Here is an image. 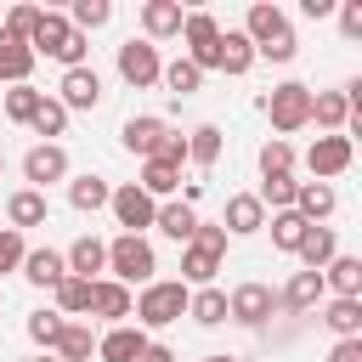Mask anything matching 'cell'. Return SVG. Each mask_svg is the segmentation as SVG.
I'll return each mask as SVG.
<instances>
[{"label": "cell", "mask_w": 362, "mask_h": 362, "mask_svg": "<svg viewBox=\"0 0 362 362\" xmlns=\"http://www.w3.org/2000/svg\"><path fill=\"white\" fill-rule=\"evenodd\" d=\"M322 288H334V300H362V260L356 255H334L322 266Z\"/></svg>", "instance_id": "cell-17"}, {"label": "cell", "mask_w": 362, "mask_h": 362, "mask_svg": "<svg viewBox=\"0 0 362 362\" xmlns=\"http://www.w3.org/2000/svg\"><path fill=\"white\" fill-rule=\"evenodd\" d=\"M294 187H300L294 175H260V192L255 198L272 204V215H277V209H294Z\"/></svg>", "instance_id": "cell-39"}, {"label": "cell", "mask_w": 362, "mask_h": 362, "mask_svg": "<svg viewBox=\"0 0 362 362\" xmlns=\"http://www.w3.org/2000/svg\"><path fill=\"white\" fill-rule=\"evenodd\" d=\"M45 192H34V187H23V192H11L6 198V221H11V232H23V226H45Z\"/></svg>", "instance_id": "cell-23"}, {"label": "cell", "mask_w": 362, "mask_h": 362, "mask_svg": "<svg viewBox=\"0 0 362 362\" xmlns=\"http://www.w3.org/2000/svg\"><path fill=\"white\" fill-rule=\"evenodd\" d=\"M62 175H68V153H62L57 141H40V147L23 153V181H28L34 192H45V187L62 181Z\"/></svg>", "instance_id": "cell-12"}, {"label": "cell", "mask_w": 362, "mask_h": 362, "mask_svg": "<svg viewBox=\"0 0 362 362\" xmlns=\"http://www.w3.org/2000/svg\"><path fill=\"white\" fill-rule=\"evenodd\" d=\"M294 255H300V266H305V272H322V266L339 255V243H334V232H328V226H311V232H305V243H300Z\"/></svg>", "instance_id": "cell-31"}, {"label": "cell", "mask_w": 362, "mask_h": 362, "mask_svg": "<svg viewBox=\"0 0 362 362\" xmlns=\"http://www.w3.org/2000/svg\"><path fill=\"white\" fill-rule=\"evenodd\" d=\"M311 119H317L328 136H345L351 107H345V96H339V90H311Z\"/></svg>", "instance_id": "cell-24"}, {"label": "cell", "mask_w": 362, "mask_h": 362, "mask_svg": "<svg viewBox=\"0 0 362 362\" xmlns=\"http://www.w3.org/2000/svg\"><path fill=\"white\" fill-rule=\"evenodd\" d=\"M181 0H147L141 6V28H147V40H170V34H181Z\"/></svg>", "instance_id": "cell-22"}, {"label": "cell", "mask_w": 362, "mask_h": 362, "mask_svg": "<svg viewBox=\"0 0 362 362\" xmlns=\"http://www.w3.org/2000/svg\"><path fill=\"white\" fill-rule=\"evenodd\" d=\"M68 260V277H85V283H96V272H107V243L102 238H74V249L62 255Z\"/></svg>", "instance_id": "cell-16"}, {"label": "cell", "mask_w": 362, "mask_h": 362, "mask_svg": "<svg viewBox=\"0 0 362 362\" xmlns=\"http://www.w3.org/2000/svg\"><path fill=\"white\" fill-rule=\"evenodd\" d=\"M351 158H356L351 136H317V141H311V153H305V164H311V175H317V181L345 175V170H351Z\"/></svg>", "instance_id": "cell-11"}, {"label": "cell", "mask_w": 362, "mask_h": 362, "mask_svg": "<svg viewBox=\"0 0 362 362\" xmlns=\"http://www.w3.org/2000/svg\"><path fill=\"white\" fill-rule=\"evenodd\" d=\"M0 170H6V153H0Z\"/></svg>", "instance_id": "cell-55"}, {"label": "cell", "mask_w": 362, "mask_h": 362, "mask_svg": "<svg viewBox=\"0 0 362 362\" xmlns=\"http://www.w3.org/2000/svg\"><path fill=\"white\" fill-rule=\"evenodd\" d=\"M204 362H238V356H204Z\"/></svg>", "instance_id": "cell-53"}, {"label": "cell", "mask_w": 362, "mask_h": 362, "mask_svg": "<svg viewBox=\"0 0 362 362\" xmlns=\"http://www.w3.org/2000/svg\"><path fill=\"white\" fill-rule=\"evenodd\" d=\"M153 158H164V164H175V170H181V164H187V136H175V130H170V136H164V147H158Z\"/></svg>", "instance_id": "cell-49"}, {"label": "cell", "mask_w": 362, "mask_h": 362, "mask_svg": "<svg viewBox=\"0 0 362 362\" xmlns=\"http://www.w3.org/2000/svg\"><path fill=\"white\" fill-rule=\"evenodd\" d=\"M23 277H28L34 288H57V283L68 277V260H62L57 249H28V255H23Z\"/></svg>", "instance_id": "cell-21"}, {"label": "cell", "mask_w": 362, "mask_h": 362, "mask_svg": "<svg viewBox=\"0 0 362 362\" xmlns=\"http://www.w3.org/2000/svg\"><path fill=\"white\" fill-rule=\"evenodd\" d=\"M107 198H113V187H107L102 175H79V181H68V204H74V209H85V215L107 209Z\"/></svg>", "instance_id": "cell-30"}, {"label": "cell", "mask_w": 362, "mask_h": 362, "mask_svg": "<svg viewBox=\"0 0 362 362\" xmlns=\"http://www.w3.org/2000/svg\"><path fill=\"white\" fill-rule=\"evenodd\" d=\"M300 11H305V17H328V11H334V0H300Z\"/></svg>", "instance_id": "cell-52"}, {"label": "cell", "mask_w": 362, "mask_h": 362, "mask_svg": "<svg viewBox=\"0 0 362 362\" xmlns=\"http://www.w3.org/2000/svg\"><path fill=\"white\" fill-rule=\"evenodd\" d=\"M226 238H249V232H260L266 226V204L255 198V192H232L226 198Z\"/></svg>", "instance_id": "cell-14"}, {"label": "cell", "mask_w": 362, "mask_h": 362, "mask_svg": "<svg viewBox=\"0 0 362 362\" xmlns=\"http://www.w3.org/2000/svg\"><path fill=\"white\" fill-rule=\"evenodd\" d=\"M322 322H328L339 339H362V300H328V305H322Z\"/></svg>", "instance_id": "cell-33"}, {"label": "cell", "mask_w": 362, "mask_h": 362, "mask_svg": "<svg viewBox=\"0 0 362 362\" xmlns=\"http://www.w3.org/2000/svg\"><path fill=\"white\" fill-rule=\"evenodd\" d=\"M136 187L158 204V198H170V192L181 187V170H175V164H164V158H141V181H136Z\"/></svg>", "instance_id": "cell-27"}, {"label": "cell", "mask_w": 362, "mask_h": 362, "mask_svg": "<svg viewBox=\"0 0 362 362\" xmlns=\"http://www.w3.org/2000/svg\"><path fill=\"white\" fill-rule=\"evenodd\" d=\"M34 74V51L23 40H0V85H28Z\"/></svg>", "instance_id": "cell-29"}, {"label": "cell", "mask_w": 362, "mask_h": 362, "mask_svg": "<svg viewBox=\"0 0 362 362\" xmlns=\"http://www.w3.org/2000/svg\"><path fill=\"white\" fill-rule=\"evenodd\" d=\"M28 51L34 57H57L62 68H85V51H90V40L62 17V11H40V23H34V34H28Z\"/></svg>", "instance_id": "cell-1"}, {"label": "cell", "mask_w": 362, "mask_h": 362, "mask_svg": "<svg viewBox=\"0 0 362 362\" xmlns=\"http://www.w3.org/2000/svg\"><path fill=\"white\" fill-rule=\"evenodd\" d=\"M28 130H34V136H45V141H51V136H62V130H68V107H62L57 96H40V107H34Z\"/></svg>", "instance_id": "cell-36"}, {"label": "cell", "mask_w": 362, "mask_h": 362, "mask_svg": "<svg viewBox=\"0 0 362 362\" xmlns=\"http://www.w3.org/2000/svg\"><path fill=\"white\" fill-rule=\"evenodd\" d=\"M272 311H277V294H272L266 283H238V288L226 294V317L243 322V328H260Z\"/></svg>", "instance_id": "cell-9"}, {"label": "cell", "mask_w": 362, "mask_h": 362, "mask_svg": "<svg viewBox=\"0 0 362 362\" xmlns=\"http://www.w3.org/2000/svg\"><path fill=\"white\" fill-rule=\"evenodd\" d=\"M164 136H170V124H164L158 113H130V119L119 124V141H124V153H136V158H153V153L164 147Z\"/></svg>", "instance_id": "cell-10"}, {"label": "cell", "mask_w": 362, "mask_h": 362, "mask_svg": "<svg viewBox=\"0 0 362 362\" xmlns=\"http://www.w3.org/2000/svg\"><path fill=\"white\" fill-rule=\"evenodd\" d=\"M57 90H62V96H57L62 107H96V102H102V74H96L90 62H85V68H68Z\"/></svg>", "instance_id": "cell-13"}, {"label": "cell", "mask_w": 362, "mask_h": 362, "mask_svg": "<svg viewBox=\"0 0 362 362\" xmlns=\"http://www.w3.org/2000/svg\"><path fill=\"white\" fill-rule=\"evenodd\" d=\"M57 311H62V317L90 311V283H85V277H62V283H57Z\"/></svg>", "instance_id": "cell-40"}, {"label": "cell", "mask_w": 362, "mask_h": 362, "mask_svg": "<svg viewBox=\"0 0 362 362\" xmlns=\"http://www.w3.org/2000/svg\"><path fill=\"white\" fill-rule=\"evenodd\" d=\"M90 317H130V288L113 277H96L90 283Z\"/></svg>", "instance_id": "cell-26"}, {"label": "cell", "mask_w": 362, "mask_h": 362, "mask_svg": "<svg viewBox=\"0 0 362 362\" xmlns=\"http://www.w3.org/2000/svg\"><path fill=\"white\" fill-rule=\"evenodd\" d=\"M34 23H40V6H11V11H6V28H0V40H23V45H28Z\"/></svg>", "instance_id": "cell-44"}, {"label": "cell", "mask_w": 362, "mask_h": 362, "mask_svg": "<svg viewBox=\"0 0 362 362\" xmlns=\"http://www.w3.org/2000/svg\"><path fill=\"white\" fill-rule=\"evenodd\" d=\"M136 362H175V351H170V345H153V339H147V351H141Z\"/></svg>", "instance_id": "cell-51"}, {"label": "cell", "mask_w": 362, "mask_h": 362, "mask_svg": "<svg viewBox=\"0 0 362 362\" xmlns=\"http://www.w3.org/2000/svg\"><path fill=\"white\" fill-rule=\"evenodd\" d=\"M158 79H164V85H170L175 96H192V90L204 85V74H198V68H192L187 57H175V62H164V68H158Z\"/></svg>", "instance_id": "cell-37"}, {"label": "cell", "mask_w": 362, "mask_h": 362, "mask_svg": "<svg viewBox=\"0 0 362 362\" xmlns=\"http://www.w3.org/2000/svg\"><path fill=\"white\" fill-rule=\"evenodd\" d=\"M187 317L192 322H204V328H215V322H226V288H198L192 300H187Z\"/></svg>", "instance_id": "cell-34"}, {"label": "cell", "mask_w": 362, "mask_h": 362, "mask_svg": "<svg viewBox=\"0 0 362 362\" xmlns=\"http://www.w3.org/2000/svg\"><path fill=\"white\" fill-rule=\"evenodd\" d=\"M187 300H192V288H187L181 277H153V283L130 300L136 328H170V322H181V317H187Z\"/></svg>", "instance_id": "cell-2"}, {"label": "cell", "mask_w": 362, "mask_h": 362, "mask_svg": "<svg viewBox=\"0 0 362 362\" xmlns=\"http://www.w3.org/2000/svg\"><path fill=\"white\" fill-rule=\"evenodd\" d=\"M23 255H28V249H23V232H11V226H6V232H0V272H17V266H23Z\"/></svg>", "instance_id": "cell-46"}, {"label": "cell", "mask_w": 362, "mask_h": 362, "mask_svg": "<svg viewBox=\"0 0 362 362\" xmlns=\"http://www.w3.org/2000/svg\"><path fill=\"white\" fill-rule=\"evenodd\" d=\"M153 226H158L164 238H175V243L187 249V243H192V232H198V215H192V204H158Z\"/></svg>", "instance_id": "cell-25"}, {"label": "cell", "mask_w": 362, "mask_h": 362, "mask_svg": "<svg viewBox=\"0 0 362 362\" xmlns=\"http://www.w3.org/2000/svg\"><path fill=\"white\" fill-rule=\"evenodd\" d=\"M192 243H198V249H209V255H221V260H226V226H209V221H198V232H192Z\"/></svg>", "instance_id": "cell-47"}, {"label": "cell", "mask_w": 362, "mask_h": 362, "mask_svg": "<svg viewBox=\"0 0 362 362\" xmlns=\"http://www.w3.org/2000/svg\"><path fill=\"white\" fill-rule=\"evenodd\" d=\"M107 272H113V283H153V272H158V260H153V243L147 238H130V232H119L113 243H107Z\"/></svg>", "instance_id": "cell-4"}, {"label": "cell", "mask_w": 362, "mask_h": 362, "mask_svg": "<svg viewBox=\"0 0 362 362\" xmlns=\"http://www.w3.org/2000/svg\"><path fill=\"white\" fill-rule=\"evenodd\" d=\"M57 334H62V311H34V317H28V339H34V345L51 351Z\"/></svg>", "instance_id": "cell-45"}, {"label": "cell", "mask_w": 362, "mask_h": 362, "mask_svg": "<svg viewBox=\"0 0 362 362\" xmlns=\"http://www.w3.org/2000/svg\"><path fill=\"white\" fill-rule=\"evenodd\" d=\"M107 209H113V221L130 232V238H141L147 226H153V215H158V204L130 181V187H113V198H107Z\"/></svg>", "instance_id": "cell-8"}, {"label": "cell", "mask_w": 362, "mask_h": 362, "mask_svg": "<svg viewBox=\"0 0 362 362\" xmlns=\"http://www.w3.org/2000/svg\"><path fill=\"white\" fill-rule=\"evenodd\" d=\"M215 68H221V74H249V68H255V45L243 40V28H226V34L215 40Z\"/></svg>", "instance_id": "cell-20"}, {"label": "cell", "mask_w": 362, "mask_h": 362, "mask_svg": "<svg viewBox=\"0 0 362 362\" xmlns=\"http://www.w3.org/2000/svg\"><path fill=\"white\" fill-rule=\"evenodd\" d=\"M107 17H113V6H107V0H74V17H68V23H74L79 34H90V28H102Z\"/></svg>", "instance_id": "cell-43"}, {"label": "cell", "mask_w": 362, "mask_h": 362, "mask_svg": "<svg viewBox=\"0 0 362 362\" xmlns=\"http://www.w3.org/2000/svg\"><path fill=\"white\" fill-rule=\"evenodd\" d=\"M260 175H294V147L272 136V141L260 147Z\"/></svg>", "instance_id": "cell-42"}, {"label": "cell", "mask_w": 362, "mask_h": 362, "mask_svg": "<svg viewBox=\"0 0 362 362\" xmlns=\"http://www.w3.org/2000/svg\"><path fill=\"white\" fill-rule=\"evenodd\" d=\"M141 351H147V328H130V322H119V328H107L96 339V356L102 362H136Z\"/></svg>", "instance_id": "cell-15"}, {"label": "cell", "mask_w": 362, "mask_h": 362, "mask_svg": "<svg viewBox=\"0 0 362 362\" xmlns=\"http://www.w3.org/2000/svg\"><path fill=\"white\" fill-rule=\"evenodd\" d=\"M243 40H249V45H255V57H260L266 45H283V40H294V28H288V17H283L277 6L255 0V6H249V17H243Z\"/></svg>", "instance_id": "cell-6"}, {"label": "cell", "mask_w": 362, "mask_h": 362, "mask_svg": "<svg viewBox=\"0 0 362 362\" xmlns=\"http://www.w3.org/2000/svg\"><path fill=\"white\" fill-rule=\"evenodd\" d=\"M328 362H362V339H334Z\"/></svg>", "instance_id": "cell-50"}, {"label": "cell", "mask_w": 362, "mask_h": 362, "mask_svg": "<svg viewBox=\"0 0 362 362\" xmlns=\"http://www.w3.org/2000/svg\"><path fill=\"white\" fill-rule=\"evenodd\" d=\"M40 362H57V356H40Z\"/></svg>", "instance_id": "cell-54"}, {"label": "cell", "mask_w": 362, "mask_h": 362, "mask_svg": "<svg viewBox=\"0 0 362 362\" xmlns=\"http://www.w3.org/2000/svg\"><path fill=\"white\" fill-rule=\"evenodd\" d=\"M158 45L153 40H124L119 45V79L124 85H136V90H147V85H158Z\"/></svg>", "instance_id": "cell-7"}, {"label": "cell", "mask_w": 362, "mask_h": 362, "mask_svg": "<svg viewBox=\"0 0 362 362\" xmlns=\"http://www.w3.org/2000/svg\"><path fill=\"white\" fill-rule=\"evenodd\" d=\"M322 272H294L283 288H277V305L283 311H311V305H322Z\"/></svg>", "instance_id": "cell-18"}, {"label": "cell", "mask_w": 362, "mask_h": 362, "mask_svg": "<svg viewBox=\"0 0 362 362\" xmlns=\"http://www.w3.org/2000/svg\"><path fill=\"white\" fill-rule=\"evenodd\" d=\"M260 107H266V119H272V130H277V141H283V136H294V130L311 124V85L283 79V85H272V96H266Z\"/></svg>", "instance_id": "cell-3"}, {"label": "cell", "mask_w": 362, "mask_h": 362, "mask_svg": "<svg viewBox=\"0 0 362 362\" xmlns=\"http://www.w3.org/2000/svg\"><path fill=\"white\" fill-rule=\"evenodd\" d=\"M334 204H339V198H334V187H328V181H300V187H294V215H300V221H311V226H317V221H328V215H334Z\"/></svg>", "instance_id": "cell-19"}, {"label": "cell", "mask_w": 362, "mask_h": 362, "mask_svg": "<svg viewBox=\"0 0 362 362\" xmlns=\"http://www.w3.org/2000/svg\"><path fill=\"white\" fill-rule=\"evenodd\" d=\"M57 362H90V351H96V334L85 328V322H62V334H57Z\"/></svg>", "instance_id": "cell-28"}, {"label": "cell", "mask_w": 362, "mask_h": 362, "mask_svg": "<svg viewBox=\"0 0 362 362\" xmlns=\"http://www.w3.org/2000/svg\"><path fill=\"white\" fill-rule=\"evenodd\" d=\"M305 232H311V221H300L294 209H277V215H272V243H277L283 255H294V249L305 243Z\"/></svg>", "instance_id": "cell-35"}, {"label": "cell", "mask_w": 362, "mask_h": 362, "mask_svg": "<svg viewBox=\"0 0 362 362\" xmlns=\"http://www.w3.org/2000/svg\"><path fill=\"white\" fill-rule=\"evenodd\" d=\"M339 34L345 40H362V0H345L339 6Z\"/></svg>", "instance_id": "cell-48"}, {"label": "cell", "mask_w": 362, "mask_h": 362, "mask_svg": "<svg viewBox=\"0 0 362 362\" xmlns=\"http://www.w3.org/2000/svg\"><path fill=\"white\" fill-rule=\"evenodd\" d=\"M215 272H221V255H209V249H198V243H187V249H181V283L209 288V283H215Z\"/></svg>", "instance_id": "cell-32"}, {"label": "cell", "mask_w": 362, "mask_h": 362, "mask_svg": "<svg viewBox=\"0 0 362 362\" xmlns=\"http://www.w3.org/2000/svg\"><path fill=\"white\" fill-rule=\"evenodd\" d=\"M187 158H192V164H204V170H209V164H215V158H221V130H215V124H198V130H192V136H187Z\"/></svg>", "instance_id": "cell-38"}, {"label": "cell", "mask_w": 362, "mask_h": 362, "mask_svg": "<svg viewBox=\"0 0 362 362\" xmlns=\"http://www.w3.org/2000/svg\"><path fill=\"white\" fill-rule=\"evenodd\" d=\"M40 96H45V90H34V85H11V90H6V119L28 124V119H34V107H40Z\"/></svg>", "instance_id": "cell-41"}, {"label": "cell", "mask_w": 362, "mask_h": 362, "mask_svg": "<svg viewBox=\"0 0 362 362\" xmlns=\"http://www.w3.org/2000/svg\"><path fill=\"white\" fill-rule=\"evenodd\" d=\"M181 40H187V62H192L198 74H209V68H215V40H221V23H215L209 11H187V17H181Z\"/></svg>", "instance_id": "cell-5"}]
</instances>
